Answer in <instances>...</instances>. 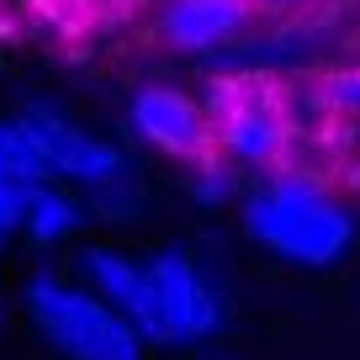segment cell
Returning <instances> with one entry per match:
<instances>
[{"label": "cell", "instance_id": "1", "mask_svg": "<svg viewBox=\"0 0 360 360\" xmlns=\"http://www.w3.org/2000/svg\"><path fill=\"white\" fill-rule=\"evenodd\" d=\"M244 233L286 265L323 270L355 249V212L313 175H270L244 196Z\"/></svg>", "mask_w": 360, "mask_h": 360}, {"label": "cell", "instance_id": "2", "mask_svg": "<svg viewBox=\"0 0 360 360\" xmlns=\"http://www.w3.org/2000/svg\"><path fill=\"white\" fill-rule=\"evenodd\" d=\"M22 307L48 349L64 360H143L148 339L85 281H69L58 270H32L22 286Z\"/></svg>", "mask_w": 360, "mask_h": 360}, {"label": "cell", "instance_id": "3", "mask_svg": "<svg viewBox=\"0 0 360 360\" xmlns=\"http://www.w3.org/2000/svg\"><path fill=\"white\" fill-rule=\"evenodd\" d=\"M143 265H148V281H154L159 345L191 349V345H207L212 334L228 328V297L217 292V281L186 249H159Z\"/></svg>", "mask_w": 360, "mask_h": 360}, {"label": "cell", "instance_id": "4", "mask_svg": "<svg viewBox=\"0 0 360 360\" xmlns=\"http://www.w3.org/2000/svg\"><path fill=\"white\" fill-rule=\"evenodd\" d=\"M212 148H223L233 165L270 169L286 154V117L259 79H228L212 96Z\"/></svg>", "mask_w": 360, "mask_h": 360}, {"label": "cell", "instance_id": "5", "mask_svg": "<svg viewBox=\"0 0 360 360\" xmlns=\"http://www.w3.org/2000/svg\"><path fill=\"white\" fill-rule=\"evenodd\" d=\"M16 122H22L27 143L37 148V159H43V175H58V180H69V186L96 191V186L117 180L122 169H133V165H127V154L112 143V138H101V133H90V127L69 122L64 112L27 106Z\"/></svg>", "mask_w": 360, "mask_h": 360}, {"label": "cell", "instance_id": "6", "mask_svg": "<svg viewBox=\"0 0 360 360\" xmlns=\"http://www.w3.org/2000/svg\"><path fill=\"white\" fill-rule=\"evenodd\" d=\"M127 122L143 138L148 148L175 159H207L212 148V122H207V106H196L186 90L175 85H143L127 106Z\"/></svg>", "mask_w": 360, "mask_h": 360}, {"label": "cell", "instance_id": "7", "mask_svg": "<svg viewBox=\"0 0 360 360\" xmlns=\"http://www.w3.org/2000/svg\"><path fill=\"white\" fill-rule=\"evenodd\" d=\"M79 276H85L90 292H101L148 345H159V307H154V281H148V265L112 244H90L79 249Z\"/></svg>", "mask_w": 360, "mask_h": 360}, {"label": "cell", "instance_id": "8", "mask_svg": "<svg viewBox=\"0 0 360 360\" xmlns=\"http://www.w3.org/2000/svg\"><path fill=\"white\" fill-rule=\"evenodd\" d=\"M249 0H165L159 11V37L180 53H212L244 37Z\"/></svg>", "mask_w": 360, "mask_h": 360}, {"label": "cell", "instance_id": "9", "mask_svg": "<svg viewBox=\"0 0 360 360\" xmlns=\"http://www.w3.org/2000/svg\"><path fill=\"white\" fill-rule=\"evenodd\" d=\"M79 223H85V207H79L64 186H48V175L27 186V196H22V233L32 238L37 249L69 244V238L79 233Z\"/></svg>", "mask_w": 360, "mask_h": 360}, {"label": "cell", "instance_id": "10", "mask_svg": "<svg viewBox=\"0 0 360 360\" xmlns=\"http://www.w3.org/2000/svg\"><path fill=\"white\" fill-rule=\"evenodd\" d=\"M0 175L6 180H43V159H37V148L27 143V133H22V122H6L0 117Z\"/></svg>", "mask_w": 360, "mask_h": 360}, {"label": "cell", "instance_id": "11", "mask_svg": "<svg viewBox=\"0 0 360 360\" xmlns=\"http://www.w3.org/2000/svg\"><path fill=\"white\" fill-rule=\"evenodd\" d=\"M228 196H233V169H223L217 159H196V202L223 207Z\"/></svg>", "mask_w": 360, "mask_h": 360}, {"label": "cell", "instance_id": "12", "mask_svg": "<svg viewBox=\"0 0 360 360\" xmlns=\"http://www.w3.org/2000/svg\"><path fill=\"white\" fill-rule=\"evenodd\" d=\"M27 186H32V180H27ZM27 186L0 175V249L22 233V196H27Z\"/></svg>", "mask_w": 360, "mask_h": 360}, {"label": "cell", "instance_id": "13", "mask_svg": "<svg viewBox=\"0 0 360 360\" xmlns=\"http://www.w3.org/2000/svg\"><path fill=\"white\" fill-rule=\"evenodd\" d=\"M323 96L339 106V112H360V69H339V75H328Z\"/></svg>", "mask_w": 360, "mask_h": 360}, {"label": "cell", "instance_id": "14", "mask_svg": "<svg viewBox=\"0 0 360 360\" xmlns=\"http://www.w3.org/2000/svg\"><path fill=\"white\" fill-rule=\"evenodd\" d=\"M255 6V0H249ZM259 6H270V11H281V6H297V0H259Z\"/></svg>", "mask_w": 360, "mask_h": 360}, {"label": "cell", "instance_id": "15", "mask_svg": "<svg viewBox=\"0 0 360 360\" xmlns=\"http://www.w3.org/2000/svg\"><path fill=\"white\" fill-rule=\"evenodd\" d=\"M0 318H6V297H0Z\"/></svg>", "mask_w": 360, "mask_h": 360}]
</instances>
